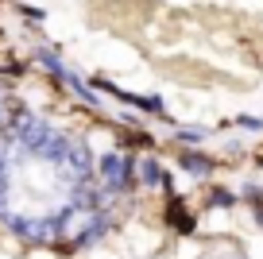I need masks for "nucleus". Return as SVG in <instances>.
I'll list each match as a JSON object with an SVG mask.
<instances>
[{
  "label": "nucleus",
  "instance_id": "11",
  "mask_svg": "<svg viewBox=\"0 0 263 259\" xmlns=\"http://www.w3.org/2000/svg\"><path fill=\"white\" fill-rule=\"evenodd\" d=\"M140 178H143V186H163V170H159V159H143L140 162Z\"/></svg>",
  "mask_w": 263,
  "mask_h": 259
},
{
  "label": "nucleus",
  "instance_id": "5",
  "mask_svg": "<svg viewBox=\"0 0 263 259\" xmlns=\"http://www.w3.org/2000/svg\"><path fill=\"white\" fill-rule=\"evenodd\" d=\"M105 85V81H101ZM112 97H120L124 105H136V108H143V113H163V97H140V93H124V89H112V85H105Z\"/></svg>",
  "mask_w": 263,
  "mask_h": 259
},
{
  "label": "nucleus",
  "instance_id": "6",
  "mask_svg": "<svg viewBox=\"0 0 263 259\" xmlns=\"http://www.w3.org/2000/svg\"><path fill=\"white\" fill-rule=\"evenodd\" d=\"M70 147H74V143H70V139H66L62 132H54V136L47 139V147L39 151V159H47V162H58V166H62V162H66V155H70Z\"/></svg>",
  "mask_w": 263,
  "mask_h": 259
},
{
  "label": "nucleus",
  "instance_id": "8",
  "mask_svg": "<svg viewBox=\"0 0 263 259\" xmlns=\"http://www.w3.org/2000/svg\"><path fill=\"white\" fill-rule=\"evenodd\" d=\"M97 201H101V194L89 190V182H78L74 194H70V205H74V209H97Z\"/></svg>",
  "mask_w": 263,
  "mask_h": 259
},
{
  "label": "nucleus",
  "instance_id": "16",
  "mask_svg": "<svg viewBox=\"0 0 263 259\" xmlns=\"http://www.w3.org/2000/svg\"><path fill=\"white\" fill-rule=\"evenodd\" d=\"M0 174H8V159H4V147H0Z\"/></svg>",
  "mask_w": 263,
  "mask_h": 259
},
{
  "label": "nucleus",
  "instance_id": "15",
  "mask_svg": "<svg viewBox=\"0 0 263 259\" xmlns=\"http://www.w3.org/2000/svg\"><path fill=\"white\" fill-rule=\"evenodd\" d=\"M252 205H255V220H259V225H263V197L255 194V197H252Z\"/></svg>",
  "mask_w": 263,
  "mask_h": 259
},
{
  "label": "nucleus",
  "instance_id": "13",
  "mask_svg": "<svg viewBox=\"0 0 263 259\" xmlns=\"http://www.w3.org/2000/svg\"><path fill=\"white\" fill-rule=\"evenodd\" d=\"M232 201H236V197H232L229 190H209V205H217V209H229Z\"/></svg>",
  "mask_w": 263,
  "mask_h": 259
},
{
  "label": "nucleus",
  "instance_id": "4",
  "mask_svg": "<svg viewBox=\"0 0 263 259\" xmlns=\"http://www.w3.org/2000/svg\"><path fill=\"white\" fill-rule=\"evenodd\" d=\"M166 225H171L174 232H182V236H190V232L197 228V225H194V213L182 209L178 197H171V205H166Z\"/></svg>",
  "mask_w": 263,
  "mask_h": 259
},
{
  "label": "nucleus",
  "instance_id": "7",
  "mask_svg": "<svg viewBox=\"0 0 263 259\" xmlns=\"http://www.w3.org/2000/svg\"><path fill=\"white\" fill-rule=\"evenodd\" d=\"M178 166L186 170V174H194V178H205V174H213V159H205V155H197V151H182Z\"/></svg>",
  "mask_w": 263,
  "mask_h": 259
},
{
  "label": "nucleus",
  "instance_id": "1",
  "mask_svg": "<svg viewBox=\"0 0 263 259\" xmlns=\"http://www.w3.org/2000/svg\"><path fill=\"white\" fill-rule=\"evenodd\" d=\"M97 170H101V178H105V194H120V190H128V182H132V159L108 151V155H101Z\"/></svg>",
  "mask_w": 263,
  "mask_h": 259
},
{
  "label": "nucleus",
  "instance_id": "3",
  "mask_svg": "<svg viewBox=\"0 0 263 259\" xmlns=\"http://www.w3.org/2000/svg\"><path fill=\"white\" fill-rule=\"evenodd\" d=\"M62 166L70 170V178H74V182H89V178H93V151H89L85 143H74Z\"/></svg>",
  "mask_w": 263,
  "mask_h": 259
},
{
  "label": "nucleus",
  "instance_id": "10",
  "mask_svg": "<svg viewBox=\"0 0 263 259\" xmlns=\"http://www.w3.org/2000/svg\"><path fill=\"white\" fill-rule=\"evenodd\" d=\"M66 85H70V89H74V93H78V97H82V101H85V105H101V97H97V93H93V89H89V85H85V81H82V78H78V73H70V70H66Z\"/></svg>",
  "mask_w": 263,
  "mask_h": 259
},
{
  "label": "nucleus",
  "instance_id": "12",
  "mask_svg": "<svg viewBox=\"0 0 263 259\" xmlns=\"http://www.w3.org/2000/svg\"><path fill=\"white\" fill-rule=\"evenodd\" d=\"M178 139L182 143H201V139H209V128H178Z\"/></svg>",
  "mask_w": 263,
  "mask_h": 259
},
{
  "label": "nucleus",
  "instance_id": "2",
  "mask_svg": "<svg viewBox=\"0 0 263 259\" xmlns=\"http://www.w3.org/2000/svg\"><path fill=\"white\" fill-rule=\"evenodd\" d=\"M54 136V128H50L47 120H39V116H20V124H16V139H20V147L24 151H31V155H39L43 147H47V139Z\"/></svg>",
  "mask_w": 263,
  "mask_h": 259
},
{
  "label": "nucleus",
  "instance_id": "14",
  "mask_svg": "<svg viewBox=\"0 0 263 259\" xmlns=\"http://www.w3.org/2000/svg\"><path fill=\"white\" fill-rule=\"evenodd\" d=\"M240 128H244V132H263V120H259V116H240Z\"/></svg>",
  "mask_w": 263,
  "mask_h": 259
},
{
  "label": "nucleus",
  "instance_id": "9",
  "mask_svg": "<svg viewBox=\"0 0 263 259\" xmlns=\"http://www.w3.org/2000/svg\"><path fill=\"white\" fill-rule=\"evenodd\" d=\"M105 228H108V217H105V213H97V217H93V225L85 228L82 236H78V248H85V244H97L101 236H105Z\"/></svg>",
  "mask_w": 263,
  "mask_h": 259
}]
</instances>
